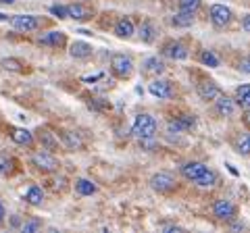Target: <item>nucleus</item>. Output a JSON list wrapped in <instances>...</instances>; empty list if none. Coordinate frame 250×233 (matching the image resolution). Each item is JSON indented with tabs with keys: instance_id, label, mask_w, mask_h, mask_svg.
I'll return each instance as SVG.
<instances>
[{
	"instance_id": "f257e3e1",
	"label": "nucleus",
	"mask_w": 250,
	"mask_h": 233,
	"mask_svg": "<svg viewBox=\"0 0 250 233\" xmlns=\"http://www.w3.org/2000/svg\"><path fill=\"white\" fill-rule=\"evenodd\" d=\"M182 175L186 177L188 181H194L202 185V188H213V185L217 183V173L215 171H210L207 165H202V162H186V165H182Z\"/></svg>"
},
{
	"instance_id": "f03ea898",
	"label": "nucleus",
	"mask_w": 250,
	"mask_h": 233,
	"mask_svg": "<svg viewBox=\"0 0 250 233\" xmlns=\"http://www.w3.org/2000/svg\"><path fill=\"white\" fill-rule=\"evenodd\" d=\"M131 134H134L136 137L140 139H152L154 134H156V121L152 115L148 113H142L136 116L134 125H131Z\"/></svg>"
},
{
	"instance_id": "7ed1b4c3",
	"label": "nucleus",
	"mask_w": 250,
	"mask_h": 233,
	"mask_svg": "<svg viewBox=\"0 0 250 233\" xmlns=\"http://www.w3.org/2000/svg\"><path fill=\"white\" fill-rule=\"evenodd\" d=\"M31 165H34L38 171H42V173H54L61 165L57 156L50 152V150H38L34 152V156H31Z\"/></svg>"
},
{
	"instance_id": "20e7f679",
	"label": "nucleus",
	"mask_w": 250,
	"mask_h": 233,
	"mask_svg": "<svg viewBox=\"0 0 250 233\" xmlns=\"http://www.w3.org/2000/svg\"><path fill=\"white\" fill-rule=\"evenodd\" d=\"M111 71L115 77H119V79H129V77L134 75V63H131V58L125 57V54H113Z\"/></svg>"
},
{
	"instance_id": "39448f33",
	"label": "nucleus",
	"mask_w": 250,
	"mask_h": 233,
	"mask_svg": "<svg viewBox=\"0 0 250 233\" xmlns=\"http://www.w3.org/2000/svg\"><path fill=\"white\" fill-rule=\"evenodd\" d=\"M208 17H210V23H213L215 27H228L233 19V13L225 4H213L208 9Z\"/></svg>"
},
{
	"instance_id": "423d86ee",
	"label": "nucleus",
	"mask_w": 250,
	"mask_h": 233,
	"mask_svg": "<svg viewBox=\"0 0 250 233\" xmlns=\"http://www.w3.org/2000/svg\"><path fill=\"white\" fill-rule=\"evenodd\" d=\"M11 23L17 32H36L42 27V19L36 15H15Z\"/></svg>"
},
{
	"instance_id": "0eeeda50",
	"label": "nucleus",
	"mask_w": 250,
	"mask_h": 233,
	"mask_svg": "<svg viewBox=\"0 0 250 233\" xmlns=\"http://www.w3.org/2000/svg\"><path fill=\"white\" fill-rule=\"evenodd\" d=\"M150 188L159 194H171L175 190V177L171 173H154L150 177Z\"/></svg>"
},
{
	"instance_id": "6e6552de",
	"label": "nucleus",
	"mask_w": 250,
	"mask_h": 233,
	"mask_svg": "<svg viewBox=\"0 0 250 233\" xmlns=\"http://www.w3.org/2000/svg\"><path fill=\"white\" fill-rule=\"evenodd\" d=\"M196 92H198V96L205 100V102H215V100L223 94L221 88H219L215 81H210V79H202L196 85Z\"/></svg>"
},
{
	"instance_id": "1a4fd4ad",
	"label": "nucleus",
	"mask_w": 250,
	"mask_h": 233,
	"mask_svg": "<svg viewBox=\"0 0 250 233\" xmlns=\"http://www.w3.org/2000/svg\"><path fill=\"white\" fill-rule=\"evenodd\" d=\"M213 214L219 221H233L238 214V208L233 206L229 200H217L213 204Z\"/></svg>"
},
{
	"instance_id": "9d476101",
	"label": "nucleus",
	"mask_w": 250,
	"mask_h": 233,
	"mask_svg": "<svg viewBox=\"0 0 250 233\" xmlns=\"http://www.w3.org/2000/svg\"><path fill=\"white\" fill-rule=\"evenodd\" d=\"M148 92L159 100H167V98L173 96V85H171V81H167V79H152L150 85H148Z\"/></svg>"
},
{
	"instance_id": "9b49d317",
	"label": "nucleus",
	"mask_w": 250,
	"mask_h": 233,
	"mask_svg": "<svg viewBox=\"0 0 250 233\" xmlns=\"http://www.w3.org/2000/svg\"><path fill=\"white\" fill-rule=\"evenodd\" d=\"M194 125H196V119L192 115H179L169 121L167 129H169V134H182V131H190Z\"/></svg>"
},
{
	"instance_id": "f8f14e48",
	"label": "nucleus",
	"mask_w": 250,
	"mask_h": 233,
	"mask_svg": "<svg viewBox=\"0 0 250 233\" xmlns=\"http://www.w3.org/2000/svg\"><path fill=\"white\" fill-rule=\"evenodd\" d=\"M163 54L167 58H173V60H186L188 58V48L182 42H175V40H169L163 44Z\"/></svg>"
},
{
	"instance_id": "ddd939ff",
	"label": "nucleus",
	"mask_w": 250,
	"mask_h": 233,
	"mask_svg": "<svg viewBox=\"0 0 250 233\" xmlns=\"http://www.w3.org/2000/svg\"><path fill=\"white\" fill-rule=\"evenodd\" d=\"M67 11H69V19H75V21H88V19H92V15H94L90 6L80 4V2L69 4Z\"/></svg>"
},
{
	"instance_id": "4468645a",
	"label": "nucleus",
	"mask_w": 250,
	"mask_h": 233,
	"mask_svg": "<svg viewBox=\"0 0 250 233\" xmlns=\"http://www.w3.org/2000/svg\"><path fill=\"white\" fill-rule=\"evenodd\" d=\"M215 111H217V115L219 116H231L233 115V111H236V102H233L231 98H228V96H219L217 100H215Z\"/></svg>"
},
{
	"instance_id": "2eb2a0df",
	"label": "nucleus",
	"mask_w": 250,
	"mask_h": 233,
	"mask_svg": "<svg viewBox=\"0 0 250 233\" xmlns=\"http://www.w3.org/2000/svg\"><path fill=\"white\" fill-rule=\"evenodd\" d=\"M38 139H40V144H42L44 150H50V152L59 150V137L54 134H50L48 129H40V131H38Z\"/></svg>"
},
{
	"instance_id": "dca6fc26",
	"label": "nucleus",
	"mask_w": 250,
	"mask_h": 233,
	"mask_svg": "<svg viewBox=\"0 0 250 233\" xmlns=\"http://www.w3.org/2000/svg\"><path fill=\"white\" fill-rule=\"evenodd\" d=\"M38 42H40L42 46H52V48H61V46H65L67 36L62 34V32H48L46 36H42Z\"/></svg>"
},
{
	"instance_id": "f3484780",
	"label": "nucleus",
	"mask_w": 250,
	"mask_h": 233,
	"mask_svg": "<svg viewBox=\"0 0 250 233\" xmlns=\"http://www.w3.org/2000/svg\"><path fill=\"white\" fill-rule=\"evenodd\" d=\"M115 36L117 38H131L134 36V21H131L129 17H121L119 21L115 23Z\"/></svg>"
},
{
	"instance_id": "a211bd4d",
	"label": "nucleus",
	"mask_w": 250,
	"mask_h": 233,
	"mask_svg": "<svg viewBox=\"0 0 250 233\" xmlns=\"http://www.w3.org/2000/svg\"><path fill=\"white\" fill-rule=\"evenodd\" d=\"M144 73L148 75H161V73H165V63L159 58V57H148L144 60Z\"/></svg>"
},
{
	"instance_id": "6ab92c4d",
	"label": "nucleus",
	"mask_w": 250,
	"mask_h": 233,
	"mask_svg": "<svg viewBox=\"0 0 250 233\" xmlns=\"http://www.w3.org/2000/svg\"><path fill=\"white\" fill-rule=\"evenodd\" d=\"M11 137H13V142L19 144V146H31L34 144V136H31V131L21 129V127L11 129Z\"/></svg>"
},
{
	"instance_id": "aec40b11",
	"label": "nucleus",
	"mask_w": 250,
	"mask_h": 233,
	"mask_svg": "<svg viewBox=\"0 0 250 233\" xmlns=\"http://www.w3.org/2000/svg\"><path fill=\"white\" fill-rule=\"evenodd\" d=\"M140 38H142L144 44H152L154 38H156V29H154V23L150 19H144L142 25H140Z\"/></svg>"
},
{
	"instance_id": "412c9836",
	"label": "nucleus",
	"mask_w": 250,
	"mask_h": 233,
	"mask_svg": "<svg viewBox=\"0 0 250 233\" xmlns=\"http://www.w3.org/2000/svg\"><path fill=\"white\" fill-rule=\"evenodd\" d=\"M192 23H194V13L182 11V9H179V13L173 15V19H171V25L173 27H190Z\"/></svg>"
},
{
	"instance_id": "4be33fe9",
	"label": "nucleus",
	"mask_w": 250,
	"mask_h": 233,
	"mask_svg": "<svg viewBox=\"0 0 250 233\" xmlns=\"http://www.w3.org/2000/svg\"><path fill=\"white\" fill-rule=\"evenodd\" d=\"M236 104L242 106L246 111V108H250V83H244L240 85V88H236Z\"/></svg>"
},
{
	"instance_id": "5701e85b",
	"label": "nucleus",
	"mask_w": 250,
	"mask_h": 233,
	"mask_svg": "<svg viewBox=\"0 0 250 233\" xmlns=\"http://www.w3.org/2000/svg\"><path fill=\"white\" fill-rule=\"evenodd\" d=\"M25 200L31 206H40L42 200H44V192H42L40 185H29L27 192H25Z\"/></svg>"
},
{
	"instance_id": "b1692460",
	"label": "nucleus",
	"mask_w": 250,
	"mask_h": 233,
	"mask_svg": "<svg viewBox=\"0 0 250 233\" xmlns=\"http://www.w3.org/2000/svg\"><path fill=\"white\" fill-rule=\"evenodd\" d=\"M69 52H71L73 58H88L92 54V46L88 42H80V40H77V42L71 44V50H69Z\"/></svg>"
},
{
	"instance_id": "393cba45",
	"label": "nucleus",
	"mask_w": 250,
	"mask_h": 233,
	"mask_svg": "<svg viewBox=\"0 0 250 233\" xmlns=\"http://www.w3.org/2000/svg\"><path fill=\"white\" fill-rule=\"evenodd\" d=\"M233 148H236V152L242 154V156H250V134L238 136L236 142H233Z\"/></svg>"
},
{
	"instance_id": "a878e982",
	"label": "nucleus",
	"mask_w": 250,
	"mask_h": 233,
	"mask_svg": "<svg viewBox=\"0 0 250 233\" xmlns=\"http://www.w3.org/2000/svg\"><path fill=\"white\" fill-rule=\"evenodd\" d=\"M61 137H62V142H65V146H67V148L69 150H80L82 148V139L80 137H77L75 134H73V131H61Z\"/></svg>"
},
{
	"instance_id": "bb28decb",
	"label": "nucleus",
	"mask_w": 250,
	"mask_h": 233,
	"mask_svg": "<svg viewBox=\"0 0 250 233\" xmlns=\"http://www.w3.org/2000/svg\"><path fill=\"white\" fill-rule=\"evenodd\" d=\"M75 192L80 194V196H92V194H96V185H94L90 179H77Z\"/></svg>"
},
{
	"instance_id": "cd10ccee",
	"label": "nucleus",
	"mask_w": 250,
	"mask_h": 233,
	"mask_svg": "<svg viewBox=\"0 0 250 233\" xmlns=\"http://www.w3.org/2000/svg\"><path fill=\"white\" fill-rule=\"evenodd\" d=\"M0 67L6 69V71H17V73H23L25 71V63L19 58H4V60H0Z\"/></svg>"
},
{
	"instance_id": "c85d7f7f",
	"label": "nucleus",
	"mask_w": 250,
	"mask_h": 233,
	"mask_svg": "<svg viewBox=\"0 0 250 233\" xmlns=\"http://www.w3.org/2000/svg\"><path fill=\"white\" fill-rule=\"evenodd\" d=\"M200 63L205 65V67L215 69V67H219V58H217V54H215V52H210V50H202V52H200Z\"/></svg>"
},
{
	"instance_id": "c756f323",
	"label": "nucleus",
	"mask_w": 250,
	"mask_h": 233,
	"mask_svg": "<svg viewBox=\"0 0 250 233\" xmlns=\"http://www.w3.org/2000/svg\"><path fill=\"white\" fill-rule=\"evenodd\" d=\"M13 158L9 156V154H4V152H0V175H9L13 173Z\"/></svg>"
},
{
	"instance_id": "7c9ffc66",
	"label": "nucleus",
	"mask_w": 250,
	"mask_h": 233,
	"mask_svg": "<svg viewBox=\"0 0 250 233\" xmlns=\"http://www.w3.org/2000/svg\"><path fill=\"white\" fill-rule=\"evenodd\" d=\"M177 4L182 11H190V13H196L200 9V0H177Z\"/></svg>"
},
{
	"instance_id": "2f4dec72",
	"label": "nucleus",
	"mask_w": 250,
	"mask_h": 233,
	"mask_svg": "<svg viewBox=\"0 0 250 233\" xmlns=\"http://www.w3.org/2000/svg\"><path fill=\"white\" fill-rule=\"evenodd\" d=\"M42 227V221L40 219H29V221H25L21 225V231L23 233H34V231H38Z\"/></svg>"
},
{
	"instance_id": "473e14b6",
	"label": "nucleus",
	"mask_w": 250,
	"mask_h": 233,
	"mask_svg": "<svg viewBox=\"0 0 250 233\" xmlns=\"http://www.w3.org/2000/svg\"><path fill=\"white\" fill-rule=\"evenodd\" d=\"M50 13L54 15V17H59V19H69V11H67V6L52 4V6H50Z\"/></svg>"
},
{
	"instance_id": "72a5a7b5",
	"label": "nucleus",
	"mask_w": 250,
	"mask_h": 233,
	"mask_svg": "<svg viewBox=\"0 0 250 233\" xmlns=\"http://www.w3.org/2000/svg\"><path fill=\"white\" fill-rule=\"evenodd\" d=\"M240 71H244V73L250 75V57H246V58L240 60Z\"/></svg>"
},
{
	"instance_id": "f704fd0d",
	"label": "nucleus",
	"mask_w": 250,
	"mask_h": 233,
	"mask_svg": "<svg viewBox=\"0 0 250 233\" xmlns=\"http://www.w3.org/2000/svg\"><path fill=\"white\" fill-rule=\"evenodd\" d=\"M242 27H244V32H246V34H250V13L242 17Z\"/></svg>"
},
{
	"instance_id": "c9c22d12",
	"label": "nucleus",
	"mask_w": 250,
	"mask_h": 233,
	"mask_svg": "<svg viewBox=\"0 0 250 233\" xmlns=\"http://www.w3.org/2000/svg\"><path fill=\"white\" fill-rule=\"evenodd\" d=\"M4 216H6V211H4V204H2V202H0V225H2Z\"/></svg>"
},
{
	"instance_id": "e433bc0d",
	"label": "nucleus",
	"mask_w": 250,
	"mask_h": 233,
	"mask_svg": "<svg viewBox=\"0 0 250 233\" xmlns=\"http://www.w3.org/2000/svg\"><path fill=\"white\" fill-rule=\"evenodd\" d=\"M165 231H184L182 227H177V225H167Z\"/></svg>"
},
{
	"instance_id": "4c0bfd02",
	"label": "nucleus",
	"mask_w": 250,
	"mask_h": 233,
	"mask_svg": "<svg viewBox=\"0 0 250 233\" xmlns=\"http://www.w3.org/2000/svg\"><path fill=\"white\" fill-rule=\"evenodd\" d=\"M244 123L250 127V108H246V113H244Z\"/></svg>"
},
{
	"instance_id": "58836bf2",
	"label": "nucleus",
	"mask_w": 250,
	"mask_h": 233,
	"mask_svg": "<svg viewBox=\"0 0 250 233\" xmlns=\"http://www.w3.org/2000/svg\"><path fill=\"white\" fill-rule=\"evenodd\" d=\"M6 19H9V15H2V13H0V21H6Z\"/></svg>"
},
{
	"instance_id": "ea45409f",
	"label": "nucleus",
	"mask_w": 250,
	"mask_h": 233,
	"mask_svg": "<svg viewBox=\"0 0 250 233\" xmlns=\"http://www.w3.org/2000/svg\"><path fill=\"white\" fill-rule=\"evenodd\" d=\"M0 2H2V4H13L15 0H0Z\"/></svg>"
}]
</instances>
